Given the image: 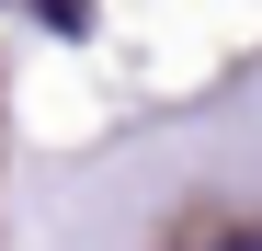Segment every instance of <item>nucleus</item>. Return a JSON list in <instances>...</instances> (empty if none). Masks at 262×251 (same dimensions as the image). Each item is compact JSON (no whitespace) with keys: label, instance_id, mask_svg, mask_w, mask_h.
Here are the masks:
<instances>
[{"label":"nucleus","instance_id":"nucleus-2","mask_svg":"<svg viewBox=\"0 0 262 251\" xmlns=\"http://www.w3.org/2000/svg\"><path fill=\"white\" fill-rule=\"evenodd\" d=\"M46 12H57V23H80V0H46Z\"/></svg>","mask_w":262,"mask_h":251},{"label":"nucleus","instance_id":"nucleus-1","mask_svg":"<svg viewBox=\"0 0 262 251\" xmlns=\"http://www.w3.org/2000/svg\"><path fill=\"white\" fill-rule=\"evenodd\" d=\"M216 251H262V228H239V240H216Z\"/></svg>","mask_w":262,"mask_h":251}]
</instances>
